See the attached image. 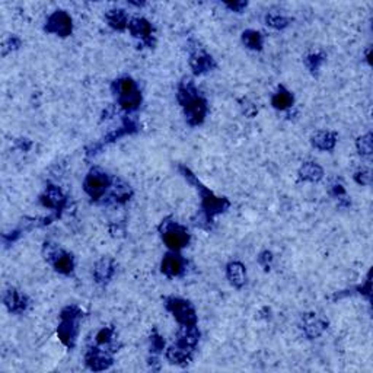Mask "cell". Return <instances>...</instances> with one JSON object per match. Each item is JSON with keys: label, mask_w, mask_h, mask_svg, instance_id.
<instances>
[{"label": "cell", "mask_w": 373, "mask_h": 373, "mask_svg": "<svg viewBox=\"0 0 373 373\" xmlns=\"http://www.w3.org/2000/svg\"><path fill=\"white\" fill-rule=\"evenodd\" d=\"M160 268H162V273H165L169 277H174V276L181 274V271L184 268V264H183V260L178 255L168 254V255L163 257L162 264H160Z\"/></svg>", "instance_id": "cell-6"}, {"label": "cell", "mask_w": 373, "mask_h": 373, "mask_svg": "<svg viewBox=\"0 0 373 373\" xmlns=\"http://www.w3.org/2000/svg\"><path fill=\"white\" fill-rule=\"evenodd\" d=\"M292 104H293V96L290 95V92H287L283 88H280L277 91V93H274V96H273V105L277 110H286Z\"/></svg>", "instance_id": "cell-8"}, {"label": "cell", "mask_w": 373, "mask_h": 373, "mask_svg": "<svg viewBox=\"0 0 373 373\" xmlns=\"http://www.w3.org/2000/svg\"><path fill=\"white\" fill-rule=\"evenodd\" d=\"M59 336L62 338V341H64L66 344H72V341H73V338H75V333H73V330H72V327H70V322H67V324H63L60 328H59Z\"/></svg>", "instance_id": "cell-22"}, {"label": "cell", "mask_w": 373, "mask_h": 373, "mask_svg": "<svg viewBox=\"0 0 373 373\" xmlns=\"http://www.w3.org/2000/svg\"><path fill=\"white\" fill-rule=\"evenodd\" d=\"M108 186V177L104 172L92 171L86 181H85V189L92 198H99Z\"/></svg>", "instance_id": "cell-3"}, {"label": "cell", "mask_w": 373, "mask_h": 373, "mask_svg": "<svg viewBox=\"0 0 373 373\" xmlns=\"http://www.w3.org/2000/svg\"><path fill=\"white\" fill-rule=\"evenodd\" d=\"M322 175V171L318 165L315 163H306L303 165V168L300 169V177L303 180H309V181H316L319 180Z\"/></svg>", "instance_id": "cell-13"}, {"label": "cell", "mask_w": 373, "mask_h": 373, "mask_svg": "<svg viewBox=\"0 0 373 373\" xmlns=\"http://www.w3.org/2000/svg\"><path fill=\"white\" fill-rule=\"evenodd\" d=\"M227 277L233 286H242L245 281V268L239 262H233L227 267Z\"/></svg>", "instance_id": "cell-7"}, {"label": "cell", "mask_w": 373, "mask_h": 373, "mask_svg": "<svg viewBox=\"0 0 373 373\" xmlns=\"http://www.w3.org/2000/svg\"><path fill=\"white\" fill-rule=\"evenodd\" d=\"M313 146H316L318 149L322 150H328L331 149L336 143V137L330 133H318L315 137H313Z\"/></svg>", "instance_id": "cell-11"}, {"label": "cell", "mask_w": 373, "mask_h": 373, "mask_svg": "<svg viewBox=\"0 0 373 373\" xmlns=\"http://www.w3.org/2000/svg\"><path fill=\"white\" fill-rule=\"evenodd\" d=\"M54 267L59 273L69 274L73 270V258L69 254H57L54 260Z\"/></svg>", "instance_id": "cell-10"}, {"label": "cell", "mask_w": 373, "mask_h": 373, "mask_svg": "<svg viewBox=\"0 0 373 373\" xmlns=\"http://www.w3.org/2000/svg\"><path fill=\"white\" fill-rule=\"evenodd\" d=\"M89 365L92 369L95 371H101V369H105L108 365H110V359L105 356V354H101V353H93L91 354V357L88 359Z\"/></svg>", "instance_id": "cell-18"}, {"label": "cell", "mask_w": 373, "mask_h": 373, "mask_svg": "<svg viewBox=\"0 0 373 373\" xmlns=\"http://www.w3.org/2000/svg\"><path fill=\"white\" fill-rule=\"evenodd\" d=\"M181 93H184L186 99L184 101V107H186V120L191 124H198L204 120L206 115V102L201 98L197 96H191L188 93V91H181Z\"/></svg>", "instance_id": "cell-1"}, {"label": "cell", "mask_w": 373, "mask_h": 373, "mask_svg": "<svg viewBox=\"0 0 373 373\" xmlns=\"http://www.w3.org/2000/svg\"><path fill=\"white\" fill-rule=\"evenodd\" d=\"M142 98H140V93L139 92H134L128 96H124V98H120V104L124 110L127 111H131V110H136L140 104Z\"/></svg>", "instance_id": "cell-19"}, {"label": "cell", "mask_w": 373, "mask_h": 373, "mask_svg": "<svg viewBox=\"0 0 373 373\" xmlns=\"http://www.w3.org/2000/svg\"><path fill=\"white\" fill-rule=\"evenodd\" d=\"M112 273V265L111 262L108 260H102V261L98 264L96 270H95V274L99 280H107Z\"/></svg>", "instance_id": "cell-21"}, {"label": "cell", "mask_w": 373, "mask_h": 373, "mask_svg": "<svg viewBox=\"0 0 373 373\" xmlns=\"http://www.w3.org/2000/svg\"><path fill=\"white\" fill-rule=\"evenodd\" d=\"M359 149H360V153H365V155L371 153V150H372L371 136H366V137H363V139L359 140Z\"/></svg>", "instance_id": "cell-24"}, {"label": "cell", "mask_w": 373, "mask_h": 373, "mask_svg": "<svg viewBox=\"0 0 373 373\" xmlns=\"http://www.w3.org/2000/svg\"><path fill=\"white\" fill-rule=\"evenodd\" d=\"M108 22L112 28L115 30H124L125 24H127V16L124 13V10H111V13H108Z\"/></svg>", "instance_id": "cell-15"}, {"label": "cell", "mask_w": 373, "mask_h": 373, "mask_svg": "<svg viewBox=\"0 0 373 373\" xmlns=\"http://www.w3.org/2000/svg\"><path fill=\"white\" fill-rule=\"evenodd\" d=\"M267 22H270V25H273L276 28H280V27L286 25V19L279 18V16H270V18H267Z\"/></svg>", "instance_id": "cell-26"}, {"label": "cell", "mask_w": 373, "mask_h": 373, "mask_svg": "<svg viewBox=\"0 0 373 373\" xmlns=\"http://www.w3.org/2000/svg\"><path fill=\"white\" fill-rule=\"evenodd\" d=\"M110 340H111V330H108V328L101 330V331L98 333V336H96V341H98L99 344L110 342Z\"/></svg>", "instance_id": "cell-25"}, {"label": "cell", "mask_w": 373, "mask_h": 373, "mask_svg": "<svg viewBox=\"0 0 373 373\" xmlns=\"http://www.w3.org/2000/svg\"><path fill=\"white\" fill-rule=\"evenodd\" d=\"M198 340V333L192 328V325H186L183 333L180 334V344L183 347H191L197 342Z\"/></svg>", "instance_id": "cell-14"}, {"label": "cell", "mask_w": 373, "mask_h": 373, "mask_svg": "<svg viewBox=\"0 0 373 373\" xmlns=\"http://www.w3.org/2000/svg\"><path fill=\"white\" fill-rule=\"evenodd\" d=\"M186 348V347H184ZM181 350V348H172L169 353H168V359L172 362V363H180V362H186V350Z\"/></svg>", "instance_id": "cell-23"}, {"label": "cell", "mask_w": 373, "mask_h": 373, "mask_svg": "<svg viewBox=\"0 0 373 373\" xmlns=\"http://www.w3.org/2000/svg\"><path fill=\"white\" fill-rule=\"evenodd\" d=\"M130 30H131V34L134 37L137 38H148L152 32V28H150V24L146 21V19H134L131 21L130 24Z\"/></svg>", "instance_id": "cell-9"}, {"label": "cell", "mask_w": 373, "mask_h": 373, "mask_svg": "<svg viewBox=\"0 0 373 373\" xmlns=\"http://www.w3.org/2000/svg\"><path fill=\"white\" fill-rule=\"evenodd\" d=\"M47 31L54 32L60 37H66L72 31V19L64 12H56L47 24Z\"/></svg>", "instance_id": "cell-5"}, {"label": "cell", "mask_w": 373, "mask_h": 373, "mask_svg": "<svg viewBox=\"0 0 373 373\" xmlns=\"http://www.w3.org/2000/svg\"><path fill=\"white\" fill-rule=\"evenodd\" d=\"M244 42L252 50H260L262 45V35L257 31H247L244 34Z\"/></svg>", "instance_id": "cell-17"}, {"label": "cell", "mask_w": 373, "mask_h": 373, "mask_svg": "<svg viewBox=\"0 0 373 373\" xmlns=\"http://www.w3.org/2000/svg\"><path fill=\"white\" fill-rule=\"evenodd\" d=\"M203 204H204V209H206L207 212H212V213L222 212L224 206H227V203H224L223 200H220V198L213 197L212 194H206V195H204Z\"/></svg>", "instance_id": "cell-12"}, {"label": "cell", "mask_w": 373, "mask_h": 373, "mask_svg": "<svg viewBox=\"0 0 373 373\" xmlns=\"http://www.w3.org/2000/svg\"><path fill=\"white\" fill-rule=\"evenodd\" d=\"M191 64L194 67V70L197 73H201L204 70H209L210 66H212V59L207 57V56H198V57H194L191 60Z\"/></svg>", "instance_id": "cell-20"}, {"label": "cell", "mask_w": 373, "mask_h": 373, "mask_svg": "<svg viewBox=\"0 0 373 373\" xmlns=\"http://www.w3.org/2000/svg\"><path fill=\"white\" fill-rule=\"evenodd\" d=\"M117 91H118L120 98H124V96H128V95L137 92L136 85H134V82H133L130 77H124V79L118 80V83H117Z\"/></svg>", "instance_id": "cell-16"}, {"label": "cell", "mask_w": 373, "mask_h": 373, "mask_svg": "<svg viewBox=\"0 0 373 373\" xmlns=\"http://www.w3.org/2000/svg\"><path fill=\"white\" fill-rule=\"evenodd\" d=\"M168 309L172 315L184 325H194L195 322V312L192 306L183 299H171L168 302Z\"/></svg>", "instance_id": "cell-2"}, {"label": "cell", "mask_w": 373, "mask_h": 373, "mask_svg": "<svg viewBox=\"0 0 373 373\" xmlns=\"http://www.w3.org/2000/svg\"><path fill=\"white\" fill-rule=\"evenodd\" d=\"M163 241H165L166 247L171 248L172 251H180L188 245L189 236H188L186 229H183L180 226H171L165 230Z\"/></svg>", "instance_id": "cell-4"}]
</instances>
